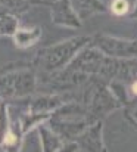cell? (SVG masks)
Wrapping results in <instances>:
<instances>
[{
	"label": "cell",
	"instance_id": "6da1fadb",
	"mask_svg": "<svg viewBox=\"0 0 137 152\" xmlns=\"http://www.w3.org/2000/svg\"><path fill=\"white\" fill-rule=\"evenodd\" d=\"M36 36H37V33H36V34L28 33V34H25V36H24L22 33H18V36H16V42H18V45H21V46H27V45H30V43L34 42Z\"/></svg>",
	"mask_w": 137,
	"mask_h": 152
},
{
	"label": "cell",
	"instance_id": "7a4b0ae2",
	"mask_svg": "<svg viewBox=\"0 0 137 152\" xmlns=\"http://www.w3.org/2000/svg\"><path fill=\"white\" fill-rule=\"evenodd\" d=\"M112 10L117 15H122V13H125L128 10V4H127L125 0H115L112 3Z\"/></svg>",
	"mask_w": 137,
	"mask_h": 152
},
{
	"label": "cell",
	"instance_id": "3957f363",
	"mask_svg": "<svg viewBox=\"0 0 137 152\" xmlns=\"http://www.w3.org/2000/svg\"><path fill=\"white\" fill-rule=\"evenodd\" d=\"M133 92H134V95H137V81L133 84Z\"/></svg>",
	"mask_w": 137,
	"mask_h": 152
}]
</instances>
